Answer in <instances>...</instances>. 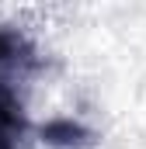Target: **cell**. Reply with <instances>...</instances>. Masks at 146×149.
I'll list each match as a JSON object with an SVG mask.
<instances>
[{
	"instance_id": "obj_1",
	"label": "cell",
	"mask_w": 146,
	"mask_h": 149,
	"mask_svg": "<svg viewBox=\"0 0 146 149\" xmlns=\"http://www.w3.org/2000/svg\"><path fill=\"white\" fill-rule=\"evenodd\" d=\"M18 135H21V132H14V128H4V125H0V149H18Z\"/></svg>"
}]
</instances>
